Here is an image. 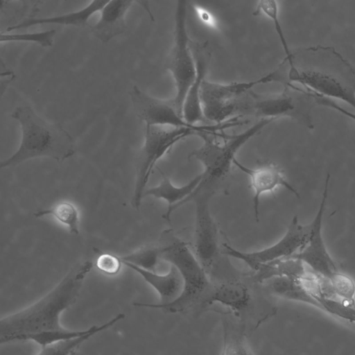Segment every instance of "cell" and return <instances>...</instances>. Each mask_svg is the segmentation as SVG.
Listing matches in <instances>:
<instances>
[{
	"mask_svg": "<svg viewBox=\"0 0 355 355\" xmlns=\"http://www.w3.org/2000/svg\"><path fill=\"white\" fill-rule=\"evenodd\" d=\"M134 2L130 0L107 1L100 11L98 21L90 26L93 35L103 43H107L123 33L127 29L125 16Z\"/></svg>",
	"mask_w": 355,
	"mask_h": 355,
	"instance_id": "17",
	"label": "cell"
},
{
	"mask_svg": "<svg viewBox=\"0 0 355 355\" xmlns=\"http://www.w3.org/2000/svg\"><path fill=\"white\" fill-rule=\"evenodd\" d=\"M243 124L244 121L234 117L221 123L202 124L195 128L146 125L144 141L135 158V182L131 206L135 209L139 208L154 167L178 142L191 136L198 137L202 132L223 133L225 129Z\"/></svg>",
	"mask_w": 355,
	"mask_h": 355,
	"instance_id": "6",
	"label": "cell"
},
{
	"mask_svg": "<svg viewBox=\"0 0 355 355\" xmlns=\"http://www.w3.org/2000/svg\"><path fill=\"white\" fill-rule=\"evenodd\" d=\"M219 304L227 307L240 323L246 328L255 329L272 316L276 308L268 302L258 299L250 286L244 281L227 279L219 282L212 281V287L206 306Z\"/></svg>",
	"mask_w": 355,
	"mask_h": 355,
	"instance_id": "8",
	"label": "cell"
},
{
	"mask_svg": "<svg viewBox=\"0 0 355 355\" xmlns=\"http://www.w3.org/2000/svg\"><path fill=\"white\" fill-rule=\"evenodd\" d=\"M162 179L158 185L146 189L144 197L152 196L167 203V209L163 218L169 221L172 214L185 201L198 187L202 176L199 174L182 186H176L163 172Z\"/></svg>",
	"mask_w": 355,
	"mask_h": 355,
	"instance_id": "18",
	"label": "cell"
},
{
	"mask_svg": "<svg viewBox=\"0 0 355 355\" xmlns=\"http://www.w3.org/2000/svg\"><path fill=\"white\" fill-rule=\"evenodd\" d=\"M158 245L161 250L162 261L178 270L183 282L182 292L176 300L168 304L135 302L134 306L160 309L171 313L182 312L197 306H206L212 287V280L193 250L171 229L162 232Z\"/></svg>",
	"mask_w": 355,
	"mask_h": 355,
	"instance_id": "3",
	"label": "cell"
},
{
	"mask_svg": "<svg viewBox=\"0 0 355 355\" xmlns=\"http://www.w3.org/2000/svg\"><path fill=\"white\" fill-rule=\"evenodd\" d=\"M275 83L301 85L329 99L342 101L355 109V69L334 47H301L272 71Z\"/></svg>",
	"mask_w": 355,
	"mask_h": 355,
	"instance_id": "1",
	"label": "cell"
},
{
	"mask_svg": "<svg viewBox=\"0 0 355 355\" xmlns=\"http://www.w3.org/2000/svg\"><path fill=\"white\" fill-rule=\"evenodd\" d=\"M90 261L75 264L48 293L31 305L0 320V343L24 340L30 335L64 329L61 313L73 304L91 271Z\"/></svg>",
	"mask_w": 355,
	"mask_h": 355,
	"instance_id": "2",
	"label": "cell"
},
{
	"mask_svg": "<svg viewBox=\"0 0 355 355\" xmlns=\"http://www.w3.org/2000/svg\"><path fill=\"white\" fill-rule=\"evenodd\" d=\"M123 261L131 263L140 268L157 272L162 259L159 245H146L123 256H120Z\"/></svg>",
	"mask_w": 355,
	"mask_h": 355,
	"instance_id": "25",
	"label": "cell"
},
{
	"mask_svg": "<svg viewBox=\"0 0 355 355\" xmlns=\"http://www.w3.org/2000/svg\"><path fill=\"white\" fill-rule=\"evenodd\" d=\"M191 48L196 66V77L191 85L182 107L185 121L192 125L199 122H207L202 111L200 94L210 61L211 54L206 44L193 43Z\"/></svg>",
	"mask_w": 355,
	"mask_h": 355,
	"instance_id": "16",
	"label": "cell"
},
{
	"mask_svg": "<svg viewBox=\"0 0 355 355\" xmlns=\"http://www.w3.org/2000/svg\"><path fill=\"white\" fill-rule=\"evenodd\" d=\"M95 325L83 330L63 329L37 333L26 336L24 340H32L41 347L64 340L80 337L92 331Z\"/></svg>",
	"mask_w": 355,
	"mask_h": 355,
	"instance_id": "26",
	"label": "cell"
},
{
	"mask_svg": "<svg viewBox=\"0 0 355 355\" xmlns=\"http://www.w3.org/2000/svg\"><path fill=\"white\" fill-rule=\"evenodd\" d=\"M11 117L20 125L21 141L17 150L0 162L1 168L43 157L63 162L76 153L73 137L60 123L46 121L28 105L17 107Z\"/></svg>",
	"mask_w": 355,
	"mask_h": 355,
	"instance_id": "4",
	"label": "cell"
},
{
	"mask_svg": "<svg viewBox=\"0 0 355 355\" xmlns=\"http://www.w3.org/2000/svg\"><path fill=\"white\" fill-rule=\"evenodd\" d=\"M76 351L73 352L71 355H76Z\"/></svg>",
	"mask_w": 355,
	"mask_h": 355,
	"instance_id": "31",
	"label": "cell"
},
{
	"mask_svg": "<svg viewBox=\"0 0 355 355\" xmlns=\"http://www.w3.org/2000/svg\"><path fill=\"white\" fill-rule=\"evenodd\" d=\"M329 181L330 175L327 173L318 210L311 223V234L307 244L302 250L291 257L300 260L306 267L327 279L328 282L340 272L330 256L322 234V220L328 198Z\"/></svg>",
	"mask_w": 355,
	"mask_h": 355,
	"instance_id": "12",
	"label": "cell"
},
{
	"mask_svg": "<svg viewBox=\"0 0 355 355\" xmlns=\"http://www.w3.org/2000/svg\"><path fill=\"white\" fill-rule=\"evenodd\" d=\"M262 14L266 16L272 22L279 37L286 56L290 55V50L279 18V7L277 2L272 0H263L257 3L254 15Z\"/></svg>",
	"mask_w": 355,
	"mask_h": 355,
	"instance_id": "27",
	"label": "cell"
},
{
	"mask_svg": "<svg viewBox=\"0 0 355 355\" xmlns=\"http://www.w3.org/2000/svg\"><path fill=\"white\" fill-rule=\"evenodd\" d=\"M275 94L248 90L236 101L234 117L251 116L276 120L290 118L309 129H313L312 111L318 105L315 95L295 85L284 86Z\"/></svg>",
	"mask_w": 355,
	"mask_h": 355,
	"instance_id": "7",
	"label": "cell"
},
{
	"mask_svg": "<svg viewBox=\"0 0 355 355\" xmlns=\"http://www.w3.org/2000/svg\"><path fill=\"white\" fill-rule=\"evenodd\" d=\"M266 291L275 297L300 302L318 306V302L302 284L300 279L289 277H275L265 282Z\"/></svg>",
	"mask_w": 355,
	"mask_h": 355,
	"instance_id": "21",
	"label": "cell"
},
{
	"mask_svg": "<svg viewBox=\"0 0 355 355\" xmlns=\"http://www.w3.org/2000/svg\"><path fill=\"white\" fill-rule=\"evenodd\" d=\"M122 261V260H121ZM123 264L138 273L146 282L151 286L159 295L158 304H166L176 300L180 295L183 282L178 270L170 265V269L164 274L140 268L123 261Z\"/></svg>",
	"mask_w": 355,
	"mask_h": 355,
	"instance_id": "19",
	"label": "cell"
},
{
	"mask_svg": "<svg viewBox=\"0 0 355 355\" xmlns=\"http://www.w3.org/2000/svg\"><path fill=\"white\" fill-rule=\"evenodd\" d=\"M311 228V223L302 225L295 216L282 237L267 248L244 252L227 243H223L222 248L224 254L242 261L253 271L259 265L289 258L300 252L308 243Z\"/></svg>",
	"mask_w": 355,
	"mask_h": 355,
	"instance_id": "10",
	"label": "cell"
},
{
	"mask_svg": "<svg viewBox=\"0 0 355 355\" xmlns=\"http://www.w3.org/2000/svg\"><path fill=\"white\" fill-rule=\"evenodd\" d=\"M107 2V1H92L85 7L78 10L56 16L26 19L17 24L8 26L6 29V31L12 32L17 29L42 24H58L85 27L87 25V21L91 16L96 12H100Z\"/></svg>",
	"mask_w": 355,
	"mask_h": 355,
	"instance_id": "20",
	"label": "cell"
},
{
	"mask_svg": "<svg viewBox=\"0 0 355 355\" xmlns=\"http://www.w3.org/2000/svg\"><path fill=\"white\" fill-rule=\"evenodd\" d=\"M212 196L202 193L192 200L196 208L193 252L208 273L219 250L217 227L209 209Z\"/></svg>",
	"mask_w": 355,
	"mask_h": 355,
	"instance_id": "13",
	"label": "cell"
},
{
	"mask_svg": "<svg viewBox=\"0 0 355 355\" xmlns=\"http://www.w3.org/2000/svg\"><path fill=\"white\" fill-rule=\"evenodd\" d=\"M268 73L248 82L219 83L205 79L200 98L204 116L213 124L234 118V107L238 98L255 86L271 83Z\"/></svg>",
	"mask_w": 355,
	"mask_h": 355,
	"instance_id": "11",
	"label": "cell"
},
{
	"mask_svg": "<svg viewBox=\"0 0 355 355\" xmlns=\"http://www.w3.org/2000/svg\"><path fill=\"white\" fill-rule=\"evenodd\" d=\"M317 103L318 105H322L334 110H336L338 112L348 116L349 118L355 121V114L349 111L346 110L343 107L338 105L331 99H329L322 96H316Z\"/></svg>",
	"mask_w": 355,
	"mask_h": 355,
	"instance_id": "30",
	"label": "cell"
},
{
	"mask_svg": "<svg viewBox=\"0 0 355 355\" xmlns=\"http://www.w3.org/2000/svg\"><path fill=\"white\" fill-rule=\"evenodd\" d=\"M56 31L55 29L36 33H4L1 34V42H35L42 46H52Z\"/></svg>",
	"mask_w": 355,
	"mask_h": 355,
	"instance_id": "28",
	"label": "cell"
},
{
	"mask_svg": "<svg viewBox=\"0 0 355 355\" xmlns=\"http://www.w3.org/2000/svg\"><path fill=\"white\" fill-rule=\"evenodd\" d=\"M245 331L236 318H225L222 355H254L248 343Z\"/></svg>",
	"mask_w": 355,
	"mask_h": 355,
	"instance_id": "22",
	"label": "cell"
},
{
	"mask_svg": "<svg viewBox=\"0 0 355 355\" xmlns=\"http://www.w3.org/2000/svg\"><path fill=\"white\" fill-rule=\"evenodd\" d=\"M166 67L171 72L175 93L171 101L182 114L187 93L196 74V66L187 29V2L178 1L175 14L174 42L166 60ZM183 115V114H182Z\"/></svg>",
	"mask_w": 355,
	"mask_h": 355,
	"instance_id": "9",
	"label": "cell"
},
{
	"mask_svg": "<svg viewBox=\"0 0 355 355\" xmlns=\"http://www.w3.org/2000/svg\"><path fill=\"white\" fill-rule=\"evenodd\" d=\"M33 215L35 218L51 216L64 225L71 234H79V212L72 202L62 201L50 208L37 210Z\"/></svg>",
	"mask_w": 355,
	"mask_h": 355,
	"instance_id": "24",
	"label": "cell"
},
{
	"mask_svg": "<svg viewBox=\"0 0 355 355\" xmlns=\"http://www.w3.org/2000/svg\"><path fill=\"white\" fill-rule=\"evenodd\" d=\"M234 165L249 177L253 191L252 206L257 221H259L260 200L263 194L272 192L282 187L297 198L300 197L297 191L287 180L282 170L275 164H264L252 168L245 166L236 158Z\"/></svg>",
	"mask_w": 355,
	"mask_h": 355,
	"instance_id": "15",
	"label": "cell"
},
{
	"mask_svg": "<svg viewBox=\"0 0 355 355\" xmlns=\"http://www.w3.org/2000/svg\"><path fill=\"white\" fill-rule=\"evenodd\" d=\"M129 94L135 114L146 125L186 128L198 125L187 123L171 98L152 96L137 86H134Z\"/></svg>",
	"mask_w": 355,
	"mask_h": 355,
	"instance_id": "14",
	"label": "cell"
},
{
	"mask_svg": "<svg viewBox=\"0 0 355 355\" xmlns=\"http://www.w3.org/2000/svg\"><path fill=\"white\" fill-rule=\"evenodd\" d=\"M94 250L98 254L95 263L96 269L110 276L116 275L120 272L123 265L120 256L102 251L98 248H94Z\"/></svg>",
	"mask_w": 355,
	"mask_h": 355,
	"instance_id": "29",
	"label": "cell"
},
{
	"mask_svg": "<svg viewBox=\"0 0 355 355\" xmlns=\"http://www.w3.org/2000/svg\"><path fill=\"white\" fill-rule=\"evenodd\" d=\"M123 313H119L111 320L101 325H95L94 329L89 333L80 337L68 340H60L41 347L35 355H71L73 352L95 334L112 327L113 325L123 320Z\"/></svg>",
	"mask_w": 355,
	"mask_h": 355,
	"instance_id": "23",
	"label": "cell"
},
{
	"mask_svg": "<svg viewBox=\"0 0 355 355\" xmlns=\"http://www.w3.org/2000/svg\"><path fill=\"white\" fill-rule=\"evenodd\" d=\"M274 119H261L241 132L234 135L202 132L198 137L202 145L193 150L189 157L200 162L203 167L201 181L193 193L182 204L192 201L202 193L214 194L229 175L236 155L250 139Z\"/></svg>",
	"mask_w": 355,
	"mask_h": 355,
	"instance_id": "5",
	"label": "cell"
}]
</instances>
